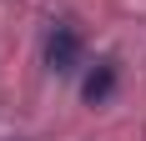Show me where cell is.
Masks as SVG:
<instances>
[{"instance_id":"obj_1","label":"cell","mask_w":146,"mask_h":141,"mask_svg":"<svg viewBox=\"0 0 146 141\" xmlns=\"http://www.w3.org/2000/svg\"><path fill=\"white\" fill-rule=\"evenodd\" d=\"M45 66L56 70V76H71V70L81 66V30H76L71 20H60V25L45 35Z\"/></svg>"},{"instance_id":"obj_2","label":"cell","mask_w":146,"mask_h":141,"mask_svg":"<svg viewBox=\"0 0 146 141\" xmlns=\"http://www.w3.org/2000/svg\"><path fill=\"white\" fill-rule=\"evenodd\" d=\"M111 91H116V66H111V61H101V66L86 76V101H106Z\"/></svg>"}]
</instances>
